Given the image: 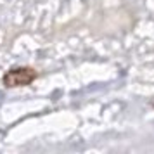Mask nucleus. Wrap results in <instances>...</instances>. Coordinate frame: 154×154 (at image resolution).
<instances>
[{"instance_id": "obj_1", "label": "nucleus", "mask_w": 154, "mask_h": 154, "mask_svg": "<svg viewBox=\"0 0 154 154\" xmlns=\"http://www.w3.org/2000/svg\"><path fill=\"white\" fill-rule=\"evenodd\" d=\"M36 80V71L33 68H12L4 75V85L5 87H26Z\"/></svg>"}]
</instances>
